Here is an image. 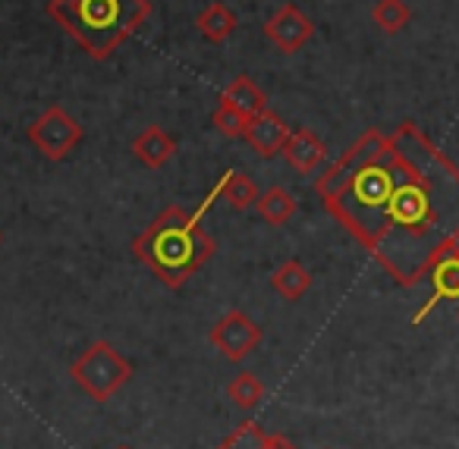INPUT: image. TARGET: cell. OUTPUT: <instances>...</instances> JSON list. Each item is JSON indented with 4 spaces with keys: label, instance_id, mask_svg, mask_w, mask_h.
Returning <instances> with one entry per match:
<instances>
[{
    "label": "cell",
    "instance_id": "4",
    "mask_svg": "<svg viewBox=\"0 0 459 449\" xmlns=\"http://www.w3.org/2000/svg\"><path fill=\"white\" fill-rule=\"evenodd\" d=\"M70 377L89 399L108 402L133 380V365L108 340H98L70 365Z\"/></svg>",
    "mask_w": 459,
    "mask_h": 449
},
{
    "label": "cell",
    "instance_id": "7",
    "mask_svg": "<svg viewBox=\"0 0 459 449\" xmlns=\"http://www.w3.org/2000/svg\"><path fill=\"white\" fill-rule=\"evenodd\" d=\"M315 22L302 13L296 4H283L268 22H264V39L277 47L281 54H296L312 41Z\"/></svg>",
    "mask_w": 459,
    "mask_h": 449
},
{
    "label": "cell",
    "instance_id": "23",
    "mask_svg": "<svg viewBox=\"0 0 459 449\" xmlns=\"http://www.w3.org/2000/svg\"><path fill=\"white\" fill-rule=\"evenodd\" d=\"M0 242H4V233H0Z\"/></svg>",
    "mask_w": 459,
    "mask_h": 449
},
{
    "label": "cell",
    "instance_id": "2",
    "mask_svg": "<svg viewBox=\"0 0 459 449\" xmlns=\"http://www.w3.org/2000/svg\"><path fill=\"white\" fill-rule=\"evenodd\" d=\"M217 252V242L204 233L202 217L179 204L164 208L133 239L135 261L148 267L167 289H183Z\"/></svg>",
    "mask_w": 459,
    "mask_h": 449
},
{
    "label": "cell",
    "instance_id": "15",
    "mask_svg": "<svg viewBox=\"0 0 459 449\" xmlns=\"http://www.w3.org/2000/svg\"><path fill=\"white\" fill-rule=\"evenodd\" d=\"M255 211L264 223L283 227V223H290V217L296 214V195L290 189H283V186H271V189H264L262 195H258Z\"/></svg>",
    "mask_w": 459,
    "mask_h": 449
},
{
    "label": "cell",
    "instance_id": "18",
    "mask_svg": "<svg viewBox=\"0 0 459 449\" xmlns=\"http://www.w3.org/2000/svg\"><path fill=\"white\" fill-rule=\"evenodd\" d=\"M264 384H262V377L258 374H252V371H239L237 377L230 380L227 384V396H230V402L237 405V409H255L258 402L264 399Z\"/></svg>",
    "mask_w": 459,
    "mask_h": 449
},
{
    "label": "cell",
    "instance_id": "5",
    "mask_svg": "<svg viewBox=\"0 0 459 449\" xmlns=\"http://www.w3.org/2000/svg\"><path fill=\"white\" fill-rule=\"evenodd\" d=\"M29 142L35 145V151L48 160H66L82 142V126L73 114H66L60 104H51L48 110H41L35 117V123L29 126Z\"/></svg>",
    "mask_w": 459,
    "mask_h": 449
},
{
    "label": "cell",
    "instance_id": "8",
    "mask_svg": "<svg viewBox=\"0 0 459 449\" xmlns=\"http://www.w3.org/2000/svg\"><path fill=\"white\" fill-rule=\"evenodd\" d=\"M431 280V298L412 315V324H421L440 302H459V246H453L437 264L428 271Z\"/></svg>",
    "mask_w": 459,
    "mask_h": 449
},
{
    "label": "cell",
    "instance_id": "14",
    "mask_svg": "<svg viewBox=\"0 0 459 449\" xmlns=\"http://www.w3.org/2000/svg\"><path fill=\"white\" fill-rule=\"evenodd\" d=\"M195 26H198V32H202V39H208L211 45H221V41H227L230 35L237 32L239 20H237V13L230 7H223V4H208V7L195 16Z\"/></svg>",
    "mask_w": 459,
    "mask_h": 449
},
{
    "label": "cell",
    "instance_id": "11",
    "mask_svg": "<svg viewBox=\"0 0 459 449\" xmlns=\"http://www.w3.org/2000/svg\"><path fill=\"white\" fill-rule=\"evenodd\" d=\"M133 154L142 167H148V170H160V167L177 154V139H173L167 129L148 126L133 139Z\"/></svg>",
    "mask_w": 459,
    "mask_h": 449
},
{
    "label": "cell",
    "instance_id": "3",
    "mask_svg": "<svg viewBox=\"0 0 459 449\" xmlns=\"http://www.w3.org/2000/svg\"><path fill=\"white\" fill-rule=\"evenodd\" d=\"M48 16L89 54L110 60L152 16L148 0H48Z\"/></svg>",
    "mask_w": 459,
    "mask_h": 449
},
{
    "label": "cell",
    "instance_id": "19",
    "mask_svg": "<svg viewBox=\"0 0 459 449\" xmlns=\"http://www.w3.org/2000/svg\"><path fill=\"white\" fill-rule=\"evenodd\" d=\"M264 434H268V430H262V424L243 421L239 427L230 430L214 449H268L264 446Z\"/></svg>",
    "mask_w": 459,
    "mask_h": 449
},
{
    "label": "cell",
    "instance_id": "9",
    "mask_svg": "<svg viewBox=\"0 0 459 449\" xmlns=\"http://www.w3.org/2000/svg\"><path fill=\"white\" fill-rule=\"evenodd\" d=\"M290 133H293V129L287 126L283 117H277L274 110H264V114H258L255 120H249V129H246L243 139L249 142V148L258 154V158H274V154L283 151Z\"/></svg>",
    "mask_w": 459,
    "mask_h": 449
},
{
    "label": "cell",
    "instance_id": "10",
    "mask_svg": "<svg viewBox=\"0 0 459 449\" xmlns=\"http://www.w3.org/2000/svg\"><path fill=\"white\" fill-rule=\"evenodd\" d=\"M281 154L287 158V164L293 167L299 177H308V173H315L321 164H325L327 145L312 133V129H293Z\"/></svg>",
    "mask_w": 459,
    "mask_h": 449
},
{
    "label": "cell",
    "instance_id": "17",
    "mask_svg": "<svg viewBox=\"0 0 459 449\" xmlns=\"http://www.w3.org/2000/svg\"><path fill=\"white\" fill-rule=\"evenodd\" d=\"M371 20L384 35H400L412 20V10H409L406 0H377L371 7Z\"/></svg>",
    "mask_w": 459,
    "mask_h": 449
},
{
    "label": "cell",
    "instance_id": "21",
    "mask_svg": "<svg viewBox=\"0 0 459 449\" xmlns=\"http://www.w3.org/2000/svg\"><path fill=\"white\" fill-rule=\"evenodd\" d=\"M264 446L268 449H296V443L287 434H264Z\"/></svg>",
    "mask_w": 459,
    "mask_h": 449
},
{
    "label": "cell",
    "instance_id": "24",
    "mask_svg": "<svg viewBox=\"0 0 459 449\" xmlns=\"http://www.w3.org/2000/svg\"><path fill=\"white\" fill-rule=\"evenodd\" d=\"M456 317H459V315H456Z\"/></svg>",
    "mask_w": 459,
    "mask_h": 449
},
{
    "label": "cell",
    "instance_id": "1",
    "mask_svg": "<svg viewBox=\"0 0 459 449\" xmlns=\"http://www.w3.org/2000/svg\"><path fill=\"white\" fill-rule=\"evenodd\" d=\"M315 192L400 286H419L459 246V167L412 120L362 133Z\"/></svg>",
    "mask_w": 459,
    "mask_h": 449
},
{
    "label": "cell",
    "instance_id": "22",
    "mask_svg": "<svg viewBox=\"0 0 459 449\" xmlns=\"http://www.w3.org/2000/svg\"><path fill=\"white\" fill-rule=\"evenodd\" d=\"M117 449H129V446H117Z\"/></svg>",
    "mask_w": 459,
    "mask_h": 449
},
{
    "label": "cell",
    "instance_id": "16",
    "mask_svg": "<svg viewBox=\"0 0 459 449\" xmlns=\"http://www.w3.org/2000/svg\"><path fill=\"white\" fill-rule=\"evenodd\" d=\"M221 195L227 198V204L233 211H249V208H255V202H258V186H255V179H249V173H243V170H230V173H223L221 177Z\"/></svg>",
    "mask_w": 459,
    "mask_h": 449
},
{
    "label": "cell",
    "instance_id": "20",
    "mask_svg": "<svg viewBox=\"0 0 459 449\" xmlns=\"http://www.w3.org/2000/svg\"><path fill=\"white\" fill-rule=\"evenodd\" d=\"M211 123H214V129L223 135V139H243L246 129H249V117H243L237 108H230L227 101L217 104L214 117H211Z\"/></svg>",
    "mask_w": 459,
    "mask_h": 449
},
{
    "label": "cell",
    "instance_id": "13",
    "mask_svg": "<svg viewBox=\"0 0 459 449\" xmlns=\"http://www.w3.org/2000/svg\"><path fill=\"white\" fill-rule=\"evenodd\" d=\"M271 289L287 298V302H299V298L312 289V271L296 258L283 261V264L271 273Z\"/></svg>",
    "mask_w": 459,
    "mask_h": 449
},
{
    "label": "cell",
    "instance_id": "6",
    "mask_svg": "<svg viewBox=\"0 0 459 449\" xmlns=\"http://www.w3.org/2000/svg\"><path fill=\"white\" fill-rule=\"evenodd\" d=\"M262 340H264L262 327H258V324L239 308L227 311V315H223L221 321L208 330L211 346H214L227 361H237V365L249 358V355L262 346Z\"/></svg>",
    "mask_w": 459,
    "mask_h": 449
},
{
    "label": "cell",
    "instance_id": "12",
    "mask_svg": "<svg viewBox=\"0 0 459 449\" xmlns=\"http://www.w3.org/2000/svg\"><path fill=\"white\" fill-rule=\"evenodd\" d=\"M221 101H227L230 108H237L243 117H249V120H255L258 114H264L268 108V95H264L262 89H258L255 82H252L249 76H237L233 82L223 89Z\"/></svg>",
    "mask_w": 459,
    "mask_h": 449
}]
</instances>
